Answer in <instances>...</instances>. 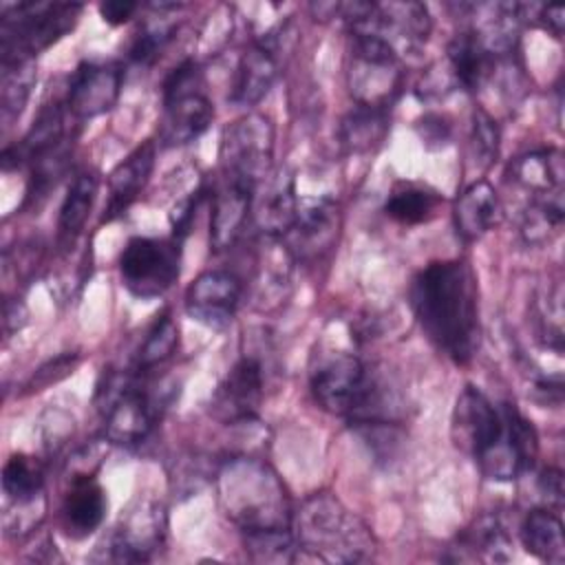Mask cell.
I'll list each match as a JSON object with an SVG mask.
<instances>
[{"instance_id": "obj_1", "label": "cell", "mask_w": 565, "mask_h": 565, "mask_svg": "<svg viewBox=\"0 0 565 565\" xmlns=\"http://www.w3.org/2000/svg\"><path fill=\"white\" fill-rule=\"evenodd\" d=\"M455 444L472 455L483 477L512 481L534 466L539 437L516 406H494L479 388L466 386L452 411Z\"/></svg>"}, {"instance_id": "obj_2", "label": "cell", "mask_w": 565, "mask_h": 565, "mask_svg": "<svg viewBox=\"0 0 565 565\" xmlns=\"http://www.w3.org/2000/svg\"><path fill=\"white\" fill-rule=\"evenodd\" d=\"M411 307L426 338L455 364H468L479 347L477 282L463 260H437L411 282Z\"/></svg>"}, {"instance_id": "obj_3", "label": "cell", "mask_w": 565, "mask_h": 565, "mask_svg": "<svg viewBox=\"0 0 565 565\" xmlns=\"http://www.w3.org/2000/svg\"><path fill=\"white\" fill-rule=\"evenodd\" d=\"M296 561L364 563L373 558L371 530L340 499L329 492L309 497L291 516Z\"/></svg>"}, {"instance_id": "obj_4", "label": "cell", "mask_w": 565, "mask_h": 565, "mask_svg": "<svg viewBox=\"0 0 565 565\" xmlns=\"http://www.w3.org/2000/svg\"><path fill=\"white\" fill-rule=\"evenodd\" d=\"M221 503L241 534L291 530V510L278 477L256 459H234L218 472Z\"/></svg>"}, {"instance_id": "obj_5", "label": "cell", "mask_w": 565, "mask_h": 565, "mask_svg": "<svg viewBox=\"0 0 565 565\" xmlns=\"http://www.w3.org/2000/svg\"><path fill=\"white\" fill-rule=\"evenodd\" d=\"M97 411L104 417V435L113 444H141L159 415L163 399L143 386L137 371H106L95 393Z\"/></svg>"}, {"instance_id": "obj_6", "label": "cell", "mask_w": 565, "mask_h": 565, "mask_svg": "<svg viewBox=\"0 0 565 565\" xmlns=\"http://www.w3.org/2000/svg\"><path fill=\"white\" fill-rule=\"evenodd\" d=\"M82 4L77 2H18L2 11L0 57L33 60L40 51L64 38L77 22Z\"/></svg>"}, {"instance_id": "obj_7", "label": "cell", "mask_w": 565, "mask_h": 565, "mask_svg": "<svg viewBox=\"0 0 565 565\" xmlns=\"http://www.w3.org/2000/svg\"><path fill=\"white\" fill-rule=\"evenodd\" d=\"M313 399L329 413L358 419L371 411L382 382L353 353H329L309 373Z\"/></svg>"}, {"instance_id": "obj_8", "label": "cell", "mask_w": 565, "mask_h": 565, "mask_svg": "<svg viewBox=\"0 0 565 565\" xmlns=\"http://www.w3.org/2000/svg\"><path fill=\"white\" fill-rule=\"evenodd\" d=\"M203 73L194 60L181 62L163 82V146H183L201 137L214 119V106L203 88Z\"/></svg>"}, {"instance_id": "obj_9", "label": "cell", "mask_w": 565, "mask_h": 565, "mask_svg": "<svg viewBox=\"0 0 565 565\" xmlns=\"http://www.w3.org/2000/svg\"><path fill=\"white\" fill-rule=\"evenodd\" d=\"M181 271V241L132 236L119 254L121 285L139 300L163 296Z\"/></svg>"}, {"instance_id": "obj_10", "label": "cell", "mask_w": 565, "mask_h": 565, "mask_svg": "<svg viewBox=\"0 0 565 565\" xmlns=\"http://www.w3.org/2000/svg\"><path fill=\"white\" fill-rule=\"evenodd\" d=\"M353 51L349 62V88L358 104L384 108L402 88L399 57L371 33H351Z\"/></svg>"}, {"instance_id": "obj_11", "label": "cell", "mask_w": 565, "mask_h": 565, "mask_svg": "<svg viewBox=\"0 0 565 565\" xmlns=\"http://www.w3.org/2000/svg\"><path fill=\"white\" fill-rule=\"evenodd\" d=\"M274 157V126L267 117L252 113L225 128L221 139L223 174L258 190L269 174Z\"/></svg>"}, {"instance_id": "obj_12", "label": "cell", "mask_w": 565, "mask_h": 565, "mask_svg": "<svg viewBox=\"0 0 565 565\" xmlns=\"http://www.w3.org/2000/svg\"><path fill=\"white\" fill-rule=\"evenodd\" d=\"M265 395V371L258 355L245 353L212 395V413L225 424L252 422Z\"/></svg>"}, {"instance_id": "obj_13", "label": "cell", "mask_w": 565, "mask_h": 565, "mask_svg": "<svg viewBox=\"0 0 565 565\" xmlns=\"http://www.w3.org/2000/svg\"><path fill=\"white\" fill-rule=\"evenodd\" d=\"M124 73L113 62H82L68 82L64 106L77 119H93L108 113L121 93Z\"/></svg>"}, {"instance_id": "obj_14", "label": "cell", "mask_w": 565, "mask_h": 565, "mask_svg": "<svg viewBox=\"0 0 565 565\" xmlns=\"http://www.w3.org/2000/svg\"><path fill=\"white\" fill-rule=\"evenodd\" d=\"M340 212L333 199L318 196L298 201V212L291 230L285 234L287 247L298 260L320 258L335 243Z\"/></svg>"}, {"instance_id": "obj_15", "label": "cell", "mask_w": 565, "mask_h": 565, "mask_svg": "<svg viewBox=\"0 0 565 565\" xmlns=\"http://www.w3.org/2000/svg\"><path fill=\"white\" fill-rule=\"evenodd\" d=\"M241 291V280L234 274L223 269L203 271L185 291V311L210 329H223L238 309Z\"/></svg>"}, {"instance_id": "obj_16", "label": "cell", "mask_w": 565, "mask_h": 565, "mask_svg": "<svg viewBox=\"0 0 565 565\" xmlns=\"http://www.w3.org/2000/svg\"><path fill=\"white\" fill-rule=\"evenodd\" d=\"M166 516L154 503H139L110 536L108 558L117 563H143L163 545Z\"/></svg>"}, {"instance_id": "obj_17", "label": "cell", "mask_w": 565, "mask_h": 565, "mask_svg": "<svg viewBox=\"0 0 565 565\" xmlns=\"http://www.w3.org/2000/svg\"><path fill=\"white\" fill-rule=\"evenodd\" d=\"M278 33L269 31L256 40L238 60L230 99L238 106L258 104L278 77Z\"/></svg>"}, {"instance_id": "obj_18", "label": "cell", "mask_w": 565, "mask_h": 565, "mask_svg": "<svg viewBox=\"0 0 565 565\" xmlns=\"http://www.w3.org/2000/svg\"><path fill=\"white\" fill-rule=\"evenodd\" d=\"M254 194L256 188L225 177L223 185L214 194L210 214V245L214 252L227 249L238 238L245 223L249 221Z\"/></svg>"}, {"instance_id": "obj_19", "label": "cell", "mask_w": 565, "mask_h": 565, "mask_svg": "<svg viewBox=\"0 0 565 565\" xmlns=\"http://www.w3.org/2000/svg\"><path fill=\"white\" fill-rule=\"evenodd\" d=\"M154 166V143L143 141L126 159H121L108 177V201L104 207L102 223H110L121 216L130 203L139 196L150 179Z\"/></svg>"}, {"instance_id": "obj_20", "label": "cell", "mask_w": 565, "mask_h": 565, "mask_svg": "<svg viewBox=\"0 0 565 565\" xmlns=\"http://www.w3.org/2000/svg\"><path fill=\"white\" fill-rule=\"evenodd\" d=\"M298 212L294 174L289 170H278L274 179L267 183L265 192L254 194V221L256 227L269 238H285L291 230Z\"/></svg>"}, {"instance_id": "obj_21", "label": "cell", "mask_w": 565, "mask_h": 565, "mask_svg": "<svg viewBox=\"0 0 565 565\" xmlns=\"http://www.w3.org/2000/svg\"><path fill=\"white\" fill-rule=\"evenodd\" d=\"M448 561H479V563H508L512 558V539L499 516H479L457 543L448 547Z\"/></svg>"}, {"instance_id": "obj_22", "label": "cell", "mask_w": 565, "mask_h": 565, "mask_svg": "<svg viewBox=\"0 0 565 565\" xmlns=\"http://www.w3.org/2000/svg\"><path fill=\"white\" fill-rule=\"evenodd\" d=\"M106 494L99 481L90 472L75 475L62 503L66 530L73 536H86L95 532L106 516Z\"/></svg>"}, {"instance_id": "obj_23", "label": "cell", "mask_w": 565, "mask_h": 565, "mask_svg": "<svg viewBox=\"0 0 565 565\" xmlns=\"http://www.w3.org/2000/svg\"><path fill=\"white\" fill-rule=\"evenodd\" d=\"M499 218V199L494 188L479 179L472 181L455 203V230L461 241H479Z\"/></svg>"}, {"instance_id": "obj_24", "label": "cell", "mask_w": 565, "mask_h": 565, "mask_svg": "<svg viewBox=\"0 0 565 565\" xmlns=\"http://www.w3.org/2000/svg\"><path fill=\"white\" fill-rule=\"evenodd\" d=\"M452 84L463 90H477L494 71V55L479 42L472 31L457 33L446 51Z\"/></svg>"}, {"instance_id": "obj_25", "label": "cell", "mask_w": 565, "mask_h": 565, "mask_svg": "<svg viewBox=\"0 0 565 565\" xmlns=\"http://www.w3.org/2000/svg\"><path fill=\"white\" fill-rule=\"evenodd\" d=\"M523 547L539 561L561 565L565 561L563 523L556 512L547 508L530 510L521 523Z\"/></svg>"}, {"instance_id": "obj_26", "label": "cell", "mask_w": 565, "mask_h": 565, "mask_svg": "<svg viewBox=\"0 0 565 565\" xmlns=\"http://www.w3.org/2000/svg\"><path fill=\"white\" fill-rule=\"evenodd\" d=\"M97 188H99V179L95 172H79L71 185L68 192L62 201L60 207V218H57V241L60 245L68 247L75 243V238L82 234L88 214L93 210L95 196H97Z\"/></svg>"}, {"instance_id": "obj_27", "label": "cell", "mask_w": 565, "mask_h": 565, "mask_svg": "<svg viewBox=\"0 0 565 565\" xmlns=\"http://www.w3.org/2000/svg\"><path fill=\"white\" fill-rule=\"evenodd\" d=\"M563 154L556 148L527 152L512 163V179L532 194L563 190Z\"/></svg>"}, {"instance_id": "obj_28", "label": "cell", "mask_w": 565, "mask_h": 565, "mask_svg": "<svg viewBox=\"0 0 565 565\" xmlns=\"http://www.w3.org/2000/svg\"><path fill=\"white\" fill-rule=\"evenodd\" d=\"M439 203L441 196L428 185L399 181L384 203V214L399 225H419L435 216Z\"/></svg>"}, {"instance_id": "obj_29", "label": "cell", "mask_w": 565, "mask_h": 565, "mask_svg": "<svg viewBox=\"0 0 565 565\" xmlns=\"http://www.w3.org/2000/svg\"><path fill=\"white\" fill-rule=\"evenodd\" d=\"M565 207H563V190L534 194L530 205L521 216V234L530 245L550 243L563 225Z\"/></svg>"}, {"instance_id": "obj_30", "label": "cell", "mask_w": 565, "mask_h": 565, "mask_svg": "<svg viewBox=\"0 0 565 565\" xmlns=\"http://www.w3.org/2000/svg\"><path fill=\"white\" fill-rule=\"evenodd\" d=\"M386 110L358 104L340 126V139L349 152H369L386 135Z\"/></svg>"}, {"instance_id": "obj_31", "label": "cell", "mask_w": 565, "mask_h": 565, "mask_svg": "<svg viewBox=\"0 0 565 565\" xmlns=\"http://www.w3.org/2000/svg\"><path fill=\"white\" fill-rule=\"evenodd\" d=\"M44 472L38 459L11 455L2 468V492L7 503H26L42 497Z\"/></svg>"}, {"instance_id": "obj_32", "label": "cell", "mask_w": 565, "mask_h": 565, "mask_svg": "<svg viewBox=\"0 0 565 565\" xmlns=\"http://www.w3.org/2000/svg\"><path fill=\"white\" fill-rule=\"evenodd\" d=\"M2 84H0V104H2V119H15L35 84V62L26 57L18 60H2Z\"/></svg>"}, {"instance_id": "obj_33", "label": "cell", "mask_w": 565, "mask_h": 565, "mask_svg": "<svg viewBox=\"0 0 565 565\" xmlns=\"http://www.w3.org/2000/svg\"><path fill=\"white\" fill-rule=\"evenodd\" d=\"M179 344V327L170 318L168 311L154 318V322L148 327L146 338L141 340L135 358V371L137 373H148L157 364L166 362Z\"/></svg>"}, {"instance_id": "obj_34", "label": "cell", "mask_w": 565, "mask_h": 565, "mask_svg": "<svg viewBox=\"0 0 565 565\" xmlns=\"http://www.w3.org/2000/svg\"><path fill=\"white\" fill-rule=\"evenodd\" d=\"M172 31H174L172 24H166V22L146 24L130 44V51H128L130 62L137 66H150L159 57V53L166 49L168 40L172 38Z\"/></svg>"}, {"instance_id": "obj_35", "label": "cell", "mask_w": 565, "mask_h": 565, "mask_svg": "<svg viewBox=\"0 0 565 565\" xmlns=\"http://www.w3.org/2000/svg\"><path fill=\"white\" fill-rule=\"evenodd\" d=\"M472 143L483 161H494L499 152V128L486 110L472 113Z\"/></svg>"}, {"instance_id": "obj_36", "label": "cell", "mask_w": 565, "mask_h": 565, "mask_svg": "<svg viewBox=\"0 0 565 565\" xmlns=\"http://www.w3.org/2000/svg\"><path fill=\"white\" fill-rule=\"evenodd\" d=\"M77 362H79V355H77V353H62V355H57L55 360H49L46 364H42V366L31 375L26 388H29V391H42V388L55 384L57 380H62V377H66L68 373H73V369L77 366Z\"/></svg>"}, {"instance_id": "obj_37", "label": "cell", "mask_w": 565, "mask_h": 565, "mask_svg": "<svg viewBox=\"0 0 565 565\" xmlns=\"http://www.w3.org/2000/svg\"><path fill=\"white\" fill-rule=\"evenodd\" d=\"M417 132L426 148H441L450 139V124L437 113H428L417 121Z\"/></svg>"}, {"instance_id": "obj_38", "label": "cell", "mask_w": 565, "mask_h": 565, "mask_svg": "<svg viewBox=\"0 0 565 565\" xmlns=\"http://www.w3.org/2000/svg\"><path fill=\"white\" fill-rule=\"evenodd\" d=\"M137 9H139V4H137V2H130V0H106V2L99 4L102 18H104L108 24H115V26L128 22V20L135 15Z\"/></svg>"}, {"instance_id": "obj_39", "label": "cell", "mask_w": 565, "mask_h": 565, "mask_svg": "<svg viewBox=\"0 0 565 565\" xmlns=\"http://www.w3.org/2000/svg\"><path fill=\"white\" fill-rule=\"evenodd\" d=\"M539 488L543 492V497L547 499V503L561 505L563 503V475L556 468H547L541 472L539 477Z\"/></svg>"}, {"instance_id": "obj_40", "label": "cell", "mask_w": 565, "mask_h": 565, "mask_svg": "<svg viewBox=\"0 0 565 565\" xmlns=\"http://www.w3.org/2000/svg\"><path fill=\"white\" fill-rule=\"evenodd\" d=\"M24 320H26V309H24V305L20 302V300H7L4 302V331L7 333H13V331H18L22 324H24Z\"/></svg>"}]
</instances>
